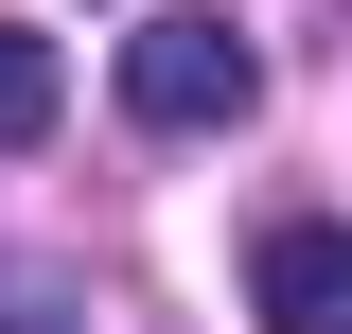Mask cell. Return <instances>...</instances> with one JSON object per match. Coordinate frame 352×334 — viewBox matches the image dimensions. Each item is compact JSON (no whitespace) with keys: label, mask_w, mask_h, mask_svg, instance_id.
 <instances>
[{"label":"cell","mask_w":352,"mask_h":334,"mask_svg":"<svg viewBox=\"0 0 352 334\" xmlns=\"http://www.w3.org/2000/svg\"><path fill=\"white\" fill-rule=\"evenodd\" d=\"M124 106H141L159 141H212V124L264 106V53L229 36V18H141V36H124Z\"/></svg>","instance_id":"cell-1"},{"label":"cell","mask_w":352,"mask_h":334,"mask_svg":"<svg viewBox=\"0 0 352 334\" xmlns=\"http://www.w3.org/2000/svg\"><path fill=\"white\" fill-rule=\"evenodd\" d=\"M247 299H264V334H352V229H264Z\"/></svg>","instance_id":"cell-2"},{"label":"cell","mask_w":352,"mask_h":334,"mask_svg":"<svg viewBox=\"0 0 352 334\" xmlns=\"http://www.w3.org/2000/svg\"><path fill=\"white\" fill-rule=\"evenodd\" d=\"M53 106H71L53 36H36V18H0V159H18V141H53Z\"/></svg>","instance_id":"cell-3"},{"label":"cell","mask_w":352,"mask_h":334,"mask_svg":"<svg viewBox=\"0 0 352 334\" xmlns=\"http://www.w3.org/2000/svg\"><path fill=\"white\" fill-rule=\"evenodd\" d=\"M0 334H88V299L53 282V264H0Z\"/></svg>","instance_id":"cell-4"}]
</instances>
